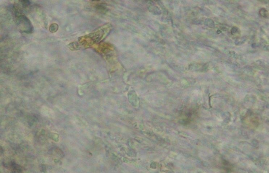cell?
Wrapping results in <instances>:
<instances>
[{
	"label": "cell",
	"instance_id": "obj_1",
	"mask_svg": "<svg viewBox=\"0 0 269 173\" xmlns=\"http://www.w3.org/2000/svg\"><path fill=\"white\" fill-rule=\"evenodd\" d=\"M112 29V26L107 24L101 26L92 33L82 36L78 39V42L80 47L87 48L95 43H98L109 34Z\"/></svg>",
	"mask_w": 269,
	"mask_h": 173
},
{
	"label": "cell",
	"instance_id": "obj_2",
	"mask_svg": "<svg viewBox=\"0 0 269 173\" xmlns=\"http://www.w3.org/2000/svg\"><path fill=\"white\" fill-rule=\"evenodd\" d=\"M15 14V20L20 30L25 33H31L33 27L29 19L24 15H18L16 13Z\"/></svg>",
	"mask_w": 269,
	"mask_h": 173
},
{
	"label": "cell",
	"instance_id": "obj_3",
	"mask_svg": "<svg viewBox=\"0 0 269 173\" xmlns=\"http://www.w3.org/2000/svg\"><path fill=\"white\" fill-rule=\"evenodd\" d=\"M10 168L12 169V173H22V168L19 165L17 164L15 162L11 161L10 164Z\"/></svg>",
	"mask_w": 269,
	"mask_h": 173
},
{
	"label": "cell",
	"instance_id": "obj_4",
	"mask_svg": "<svg viewBox=\"0 0 269 173\" xmlns=\"http://www.w3.org/2000/svg\"><path fill=\"white\" fill-rule=\"evenodd\" d=\"M58 29V26L57 24L54 23L52 24L49 28V31L52 33H55L57 31Z\"/></svg>",
	"mask_w": 269,
	"mask_h": 173
},
{
	"label": "cell",
	"instance_id": "obj_5",
	"mask_svg": "<svg viewBox=\"0 0 269 173\" xmlns=\"http://www.w3.org/2000/svg\"><path fill=\"white\" fill-rule=\"evenodd\" d=\"M259 13L260 15H261L263 17H267L268 15L267 11L265 9H264V8H262V9L260 10Z\"/></svg>",
	"mask_w": 269,
	"mask_h": 173
},
{
	"label": "cell",
	"instance_id": "obj_6",
	"mask_svg": "<svg viewBox=\"0 0 269 173\" xmlns=\"http://www.w3.org/2000/svg\"><path fill=\"white\" fill-rule=\"evenodd\" d=\"M19 2H21L22 5L25 7L29 6L31 4L30 1H19Z\"/></svg>",
	"mask_w": 269,
	"mask_h": 173
}]
</instances>
